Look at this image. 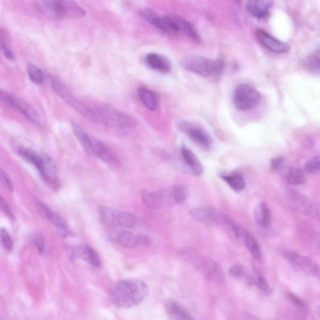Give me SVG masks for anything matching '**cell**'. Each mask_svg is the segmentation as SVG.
<instances>
[{
  "label": "cell",
  "instance_id": "cell-1",
  "mask_svg": "<svg viewBox=\"0 0 320 320\" xmlns=\"http://www.w3.org/2000/svg\"><path fill=\"white\" fill-rule=\"evenodd\" d=\"M147 285L142 281L129 279L116 283L109 292V299L114 306L129 309L137 306L147 296Z\"/></svg>",
  "mask_w": 320,
  "mask_h": 320
},
{
  "label": "cell",
  "instance_id": "cell-2",
  "mask_svg": "<svg viewBox=\"0 0 320 320\" xmlns=\"http://www.w3.org/2000/svg\"><path fill=\"white\" fill-rule=\"evenodd\" d=\"M33 4L40 13L53 19H80L87 14L83 7L73 1L40 0L34 1Z\"/></svg>",
  "mask_w": 320,
  "mask_h": 320
},
{
  "label": "cell",
  "instance_id": "cell-3",
  "mask_svg": "<svg viewBox=\"0 0 320 320\" xmlns=\"http://www.w3.org/2000/svg\"><path fill=\"white\" fill-rule=\"evenodd\" d=\"M180 63L185 70L216 82L220 80L224 69L223 60L201 56H188L182 58Z\"/></svg>",
  "mask_w": 320,
  "mask_h": 320
},
{
  "label": "cell",
  "instance_id": "cell-4",
  "mask_svg": "<svg viewBox=\"0 0 320 320\" xmlns=\"http://www.w3.org/2000/svg\"><path fill=\"white\" fill-rule=\"evenodd\" d=\"M72 128L76 137L90 155L99 158L109 165H116L118 159L109 146L97 138L89 135L80 124L73 122Z\"/></svg>",
  "mask_w": 320,
  "mask_h": 320
},
{
  "label": "cell",
  "instance_id": "cell-5",
  "mask_svg": "<svg viewBox=\"0 0 320 320\" xmlns=\"http://www.w3.org/2000/svg\"><path fill=\"white\" fill-rule=\"evenodd\" d=\"M150 24L163 32L172 34H180L189 38L196 43L201 42L199 31L190 21L178 16H159L156 14L150 22Z\"/></svg>",
  "mask_w": 320,
  "mask_h": 320
},
{
  "label": "cell",
  "instance_id": "cell-6",
  "mask_svg": "<svg viewBox=\"0 0 320 320\" xmlns=\"http://www.w3.org/2000/svg\"><path fill=\"white\" fill-rule=\"evenodd\" d=\"M94 110L95 123L121 129L135 126L136 121L133 117L110 105H94Z\"/></svg>",
  "mask_w": 320,
  "mask_h": 320
},
{
  "label": "cell",
  "instance_id": "cell-7",
  "mask_svg": "<svg viewBox=\"0 0 320 320\" xmlns=\"http://www.w3.org/2000/svg\"><path fill=\"white\" fill-rule=\"evenodd\" d=\"M51 86L53 91L58 95L66 104L77 113L81 114L84 118L91 121L93 116L92 105L86 104L78 99L67 85L59 78L55 76H51Z\"/></svg>",
  "mask_w": 320,
  "mask_h": 320
},
{
  "label": "cell",
  "instance_id": "cell-8",
  "mask_svg": "<svg viewBox=\"0 0 320 320\" xmlns=\"http://www.w3.org/2000/svg\"><path fill=\"white\" fill-rule=\"evenodd\" d=\"M99 213L100 219L107 226L128 229L133 228L136 226L135 217L130 213L106 206H100Z\"/></svg>",
  "mask_w": 320,
  "mask_h": 320
},
{
  "label": "cell",
  "instance_id": "cell-9",
  "mask_svg": "<svg viewBox=\"0 0 320 320\" xmlns=\"http://www.w3.org/2000/svg\"><path fill=\"white\" fill-rule=\"evenodd\" d=\"M260 92L251 85L239 84L234 90L233 102L237 109L241 111L251 110L257 107L261 102Z\"/></svg>",
  "mask_w": 320,
  "mask_h": 320
},
{
  "label": "cell",
  "instance_id": "cell-10",
  "mask_svg": "<svg viewBox=\"0 0 320 320\" xmlns=\"http://www.w3.org/2000/svg\"><path fill=\"white\" fill-rule=\"evenodd\" d=\"M0 97L2 102L6 106L19 111L35 125L42 126V120L40 114L28 103L7 92L1 91Z\"/></svg>",
  "mask_w": 320,
  "mask_h": 320
},
{
  "label": "cell",
  "instance_id": "cell-11",
  "mask_svg": "<svg viewBox=\"0 0 320 320\" xmlns=\"http://www.w3.org/2000/svg\"><path fill=\"white\" fill-rule=\"evenodd\" d=\"M288 202L292 209L304 215L320 221V205L319 203L299 193L290 192Z\"/></svg>",
  "mask_w": 320,
  "mask_h": 320
},
{
  "label": "cell",
  "instance_id": "cell-12",
  "mask_svg": "<svg viewBox=\"0 0 320 320\" xmlns=\"http://www.w3.org/2000/svg\"><path fill=\"white\" fill-rule=\"evenodd\" d=\"M178 128L192 140L205 150H209L212 145V138L201 126L189 121L178 122Z\"/></svg>",
  "mask_w": 320,
  "mask_h": 320
},
{
  "label": "cell",
  "instance_id": "cell-13",
  "mask_svg": "<svg viewBox=\"0 0 320 320\" xmlns=\"http://www.w3.org/2000/svg\"><path fill=\"white\" fill-rule=\"evenodd\" d=\"M285 257L293 267L305 274L320 278V267L311 259L294 252H288Z\"/></svg>",
  "mask_w": 320,
  "mask_h": 320
},
{
  "label": "cell",
  "instance_id": "cell-14",
  "mask_svg": "<svg viewBox=\"0 0 320 320\" xmlns=\"http://www.w3.org/2000/svg\"><path fill=\"white\" fill-rule=\"evenodd\" d=\"M141 199L144 205L148 209H156L174 203L172 189L158 192H150L143 190L141 192Z\"/></svg>",
  "mask_w": 320,
  "mask_h": 320
},
{
  "label": "cell",
  "instance_id": "cell-15",
  "mask_svg": "<svg viewBox=\"0 0 320 320\" xmlns=\"http://www.w3.org/2000/svg\"><path fill=\"white\" fill-rule=\"evenodd\" d=\"M111 238L114 243L126 248L145 246L150 243V239L148 236L143 234H134L128 231H119L112 233Z\"/></svg>",
  "mask_w": 320,
  "mask_h": 320
},
{
  "label": "cell",
  "instance_id": "cell-16",
  "mask_svg": "<svg viewBox=\"0 0 320 320\" xmlns=\"http://www.w3.org/2000/svg\"><path fill=\"white\" fill-rule=\"evenodd\" d=\"M256 36L264 47L273 53L282 54L290 50V45L288 43L278 40L262 29L256 30Z\"/></svg>",
  "mask_w": 320,
  "mask_h": 320
},
{
  "label": "cell",
  "instance_id": "cell-17",
  "mask_svg": "<svg viewBox=\"0 0 320 320\" xmlns=\"http://www.w3.org/2000/svg\"><path fill=\"white\" fill-rule=\"evenodd\" d=\"M273 1L270 0H250L246 3V10L258 20L266 21L270 18Z\"/></svg>",
  "mask_w": 320,
  "mask_h": 320
},
{
  "label": "cell",
  "instance_id": "cell-18",
  "mask_svg": "<svg viewBox=\"0 0 320 320\" xmlns=\"http://www.w3.org/2000/svg\"><path fill=\"white\" fill-rule=\"evenodd\" d=\"M38 204L45 213L46 218L56 227L61 236L67 237L71 235L72 233L68 225L67 221L63 218V217L53 211L43 202H39Z\"/></svg>",
  "mask_w": 320,
  "mask_h": 320
},
{
  "label": "cell",
  "instance_id": "cell-19",
  "mask_svg": "<svg viewBox=\"0 0 320 320\" xmlns=\"http://www.w3.org/2000/svg\"><path fill=\"white\" fill-rule=\"evenodd\" d=\"M40 174L44 182L51 189L56 191L60 189V183L57 167L54 162L47 155H46L45 163Z\"/></svg>",
  "mask_w": 320,
  "mask_h": 320
},
{
  "label": "cell",
  "instance_id": "cell-20",
  "mask_svg": "<svg viewBox=\"0 0 320 320\" xmlns=\"http://www.w3.org/2000/svg\"><path fill=\"white\" fill-rule=\"evenodd\" d=\"M144 62L151 69L160 73H168L172 70L170 60L165 56L158 53H148L145 56Z\"/></svg>",
  "mask_w": 320,
  "mask_h": 320
},
{
  "label": "cell",
  "instance_id": "cell-21",
  "mask_svg": "<svg viewBox=\"0 0 320 320\" xmlns=\"http://www.w3.org/2000/svg\"><path fill=\"white\" fill-rule=\"evenodd\" d=\"M200 269L209 279L217 283L223 280V275L220 268L209 258H202L199 261Z\"/></svg>",
  "mask_w": 320,
  "mask_h": 320
},
{
  "label": "cell",
  "instance_id": "cell-22",
  "mask_svg": "<svg viewBox=\"0 0 320 320\" xmlns=\"http://www.w3.org/2000/svg\"><path fill=\"white\" fill-rule=\"evenodd\" d=\"M71 254L74 258L84 259L95 268L99 267L101 265L99 254L91 246H84L73 248L71 250Z\"/></svg>",
  "mask_w": 320,
  "mask_h": 320
},
{
  "label": "cell",
  "instance_id": "cell-23",
  "mask_svg": "<svg viewBox=\"0 0 320 320\" xmlns=\"http://www.w3.org/2000/svg\"><path fill=\"white\" fill-rule=\"evenodd\" d=\"M181 154L186 165L191 170L193 174L196 176L201 175L204 172V167L194 152L187 146L182 145L181 148Z\"/></svg>",
  "mask_w": 320,
  "mask_h": 320
},
{
  "label": "cell",
  "instance_id": "cell-24",
  "mask_svg": "<svg viewBox=\"0 0 320 320\" xmlns=\"http://www.w3.org/2000/svg\"><path fill=\"white\" fill-rule=\"evenodd\" d=\"M139 98L146 108L150 111H155L158 106V99L155 93L148 88L141 87L138 90Z\"/></svg>",
  "mask_w": 320,
  "mask_h": 320
},
{
  "label": "cell",
  "instance_id": "cell-25",
  "mask_svg": "<svg viewBox=\"0 0 320 320\" xmlns=\"http://www.w3.org/2000/svg\"><path fill=\"white\" fill-rule=\"evenodd\" d=\"M254 216L255 219L259 225L268 228L269 227L272 222V216L271 212L268 208L267 204L265 202H261L256 207L255 212H254Z\"/></svg>",
  "mask_w": 320,
  "mask_h": 320
},
{
  "label": "cell",
  "instance_id": "cell-26",
  "mask_svg": "<svg viewBox=\"0 0 320 320\" xmlns=\"http://www.w3.org/2000/svg\"><path fill=\"white\" fill-rule=\"evenodd\" d=\"M190 214L195 221L199 222H209L217 218L216 213L213 210L202 208L192 209Z\"/></svg>",
  "mask_w": 320,
  "mask_h": 320
},
{
  "label": "cell",
  "instance_id": "cell-27",
  "mask_svg": "<svg viewBox=\"0 0 320 320\" xmlns=\"http://www.w3.org/2000/svg\"><path fill=\"white\" fill-rule=\"evenodd\" d=\"M167 310L170 316L175 320H195L189 312L177 303H170Z\"/></svg>",
  "mask_w": 320,
  "mask_h": 320
},
{
  "label": "cell",
  "instance_id": "cell-28",
  "mask_svg": "<svg viewBox=\"0 0 320 320\" xmlns=\"http://www.w3.org/2000/svg\"><path fill=\"white\" fill-rule=\"evenodd\" d=\"M220 177L234 191L240 192L245 189V182L240 175L237 173L229 175H221Z\"/></svg>",
  "mask_w": 320,
  "mask_h": 320
},
{
  "label": "cell",
  "instance_id": "cell-29",
  "mask_svg": "<svg viewBox=\"0 0 320 320\" xmlns=\"http://www.w3.org/2000/svg\"><path fill=\"white\" fill-rule=\"evenodd\" d=\"M243 235L246 247L250 251L251 255L256 260H260L261 258V251L258 241L247 231H243Z\"/></svg>",
  "mask_w": 320,
  "mask_h": 320
},
{
  "label": "cell",
  "instance_id": "cell-30",
  "mask_svg": "<svg viewBox=\"0 0 320 320\" xmlns=\"http://www.w3.org/2000/svg\"><path fill=\"white\" fill-rule=\"evenodd\" d=\"M0 42H1L0 46H1V51L4 57L9 61L13 60L14 55L9 43V34L6 29L1 28L0 31Z\"/></svg>",
  "mask_w": 320,
  "mask_h": 320
},
{
  "label": "cell",
  "instance_id": "cell-31",
  "mask_svg": "<svg viewBox=\"0 0 320 320\" xmlns=\"http://www.w3.org/2000/svg\"><path fill=\"white\" fill-rule=\"evenodd\" d=\"M304 67L310 73L320 77V53H317L316 54L311 55L307 57L305 60Z\"/></svg>",
  "mask_w": 320,
  "mask_h": 320
},
{
  "label": "cell",
  "instance_id": "cell-32",
  "mask_svg": "<svg viewBox=\"0 0 320 320\" xmlns=\"http://www.w3.org/2000/svg\"><path fill=\"white\" fill-rule=\"evenodd\" d=\"M27 73L29 78L34 84L41 85L44 83V75L40 68L37 66L30 63L27 65Z\"/></svg>",
  "mask_w": 320,
  "mask_h": 320
},
{
  "label": "cell",
  "instance_id": "cell-33",
  "mask_svg": "<svg viewBox=\"0 0 320 320\" xmlns=\"http://www.w3.org/2000/svg\"><path fill=\"white\" fill-rule=\"evenodd\" d=\"M305 173L300 168H292L288 173L287 181L291 185H302L305 182Z\"/></svg>",
  "mask_w": 320,
  "mask_h": 320
},
{
  "label": "cell",
  "instance_id": "cell-34",
  "mask_svg": "<svg viewBox=\"0 0 320 320\" xmlns=\"http://www.w3.org/2000/svg\"><path fill=\"white\" fill-rule=\"evenodd\" d=\"M173 202L177 205H182L187 199V190L182 185H176L172 188Z\"/></svg>",
  "mask_w": 320,
  "mask_h": 320
},
{
  "label": "cell",
  "instance_id": "cell-35",
  "mask_svg": "<svg viewBox=\"0 0 320 320\" xmlns=\"http://www.w3.org/2000/svg\"><path fill=\"white\" fill-rule=\"evenodd\" d=\"M305 171L309 174H320V156H315L305 163Z\"/></svg>",
  "mask_w": 320,
  "mask_h": 320
},
{
  "label": "cell",
  "instance_id": "cell-36",
  "mask_svg": "<svg viewBox=\"0 0 320 320\" xmlns=\"http://www.w3.org/2000/svg\"><path fill=\"white\" fill-rule=\"evenodd\" d=\"M287 298L288 301L292 303V304L294 305L295 307H297V309H299L300 311L304 313V314H306L307 310V305L302 299H300L299 297H297L296 295L293 294L292 293H287Z\"/></svg>",
  "mask_w": 320,
  "mask_h": 320
},
{
  "label": "cell",
  "instance_id": "cell-37",
  "mask_svg": "<svg viewBox=\"0 0 320 320\" xmlns=\"http://www.w3.org/2000/svg\"><path fill=\"white\" fill-rule=\"evenodd\" d=\"M1 233V242L4 248L8 251H11L13 248V243L8 232L7 231L5 228H1V233Z\"/></svg>",
  "mask_w": 320,
  "mask_h": 320
},
{
  "label": "cell",
  "instance_id": "cell-38",
  "mask_svg": "<svg viewBox=\"0 0 320 320\" xmlns=\"http://www.w3.org/2000/svg\"><path fill=\"white\" fill-rule=\"evenodd\" d=\"M223 219L224 223L229 227V228L231 229L232 231H233L234 234H235L236 237L241 236V233H241V229L239 228L238 224H237L233 219H232L226 215L223 216Z\"/></svg>",
  "mask_w": 320,
  "mask_h": 320
},
{
  "label": "cell",
  "instance_id": "cell-39",
  "mask_svg": "<svg viewBox=\"0 0 320 320\" xmlns=\"http://www.w3.org/2000/svg\"><path fill=\"white\" fill-rule=\"evenodd\" d=\"M255 283L258 286V287L265 294L269 295L272 292V289H271L267 281L263 277H261V276H258L256 278Z\"/></svg>",
  "mask_w": 320,
  "mask_h": 320
},
{
  "label": "cell",
  "instance_id": "cell-40",
  "mask_svg": "<svg viewBox=\"0 0 320 320\" xmlns=\"http://www.w3.org/2000/svg\"><path fill=\"white\" fill-rule=\"evenodd\" d=\"M32 242L38 249V252L42 254L45 250V240L43 236L40 233L35 234L33 236Z\"/></svg>",
  "mask_w": 320,
  "mask_h": 320
},
{
  "label": "cell",
  "instance_id": "cell-41",
  "mask_svg": "<svg viewBox=\"0 0 320 320\" xmlns=\"http://www.w3.org/2000/svg\"><path fill=\"white\" fill-rule=\"evenodd\" d=\"M245 270L242 266L236 265L229 268L228 274L229 277L234 278H241L245 275Z\"/></svg>",
  "mask_w": 320,
  "mask_h": 320
},
{
  "label": "cell",
  "instance_id": "cell-42",
  "mask_svg": "<svg viewBox=\"0 0 320 320\" xmlns=\"http://www.w3.org/2000/svg\"><path fill=\"white\" fill-rule=\"evenodd\" d=\"M0 178H1V183L9 190V192L13 191V186L12 183L10 178L3 169H1L0 172Z\"/></svg>",
  "mask_w": 320,
  "mask_h": 320
},
{
  "label": "cell",
  "instance_id": "cell-43",
  "mask_svg": "<svg viewBox=\"0 0 320 320\" xmlns=\"http://www.w3.org/2000/svg\"><path fill=\"white\" fill-rule=\"evenodd\" d=\"M0 206H1V209L4 213L9 218H10L12 220H14L15 218H14L13 213L12 212L10 208H9L8 203H7L6 200L2 197L0 198Z\"/></svg>",
  "mask_w": 320,
  "mask_h": 320
},
{
  "label": "cell",
  "instance_id": "cell-44",
  "mask_svg": "<svg viewBox=\"0 0 320 320\" xmlns=\"http://www.w3.org/2000/svg\"><path fill=\"white\" fill-rule=\"evenodd\" d=\"M284 158L283 156H278V157L273 158L270 162V167L272 170L277 171L279 170L282 167Z\"/></svg>",
  "mask_w": 320,
  "mask_h": 320
},
{
  "label": "cell",
  "instance_id": "cell-45",
  "mask_svg": "<svg viewBox=\"0 0 320 320\" xmlns=\"http://www.w3.org/2000/svg\"><path fill=\"white\" fill-rule=\"evenodd\" d=\"M315 141L311 137H308L306 139V146L309 148H312L314 147Z\"/></svg>",
  "mask_w": 320,
  "mask_h": 320
},
{
  "label": "cell",
  "instance_id": "cell-46",
  "mask_svg": "<svg viewBox=\"0 0 320 320\" xmlns=\"http://www.w3.org/2000/svg\"><path fill=\"white\" fill-rule=\"evenodd\" d=\"M317 313L318 315H319V316L320 318V306L317 308Z\"/></svg>",
  "mask_w": 320,
  "mask_h": 320
},
{
  "label": "cell",
  "instance_id": "cell-47",
  "mask_svg": "<svg viewBox=\"0 0 320 320\" xmlns=\"http://www.w3.org/2000/svg\"><path fill=\"white\" fill-rule=\"evenodd\" d=\"M318 244H319V246L320 249V236L319 237V241H318Z\"/></svg>",
  "mask_w": 320,
  "mask_h": 320
},
{
  "label": "cell",
  "instance_id": "cell-48",
  "mask_svg": "<svg viewBox=\"0 0 320 320\" xmlns=\"http://www.w3.org/2000/svg\"><path fill=\"white\" fill-rule=\"evenodd\" d=\"M317 53H319L320 54V47L319 48V50H317Z\"/></svg>",
  "mask_w": 320,
  "mask_h": 320
}]
</instances>
